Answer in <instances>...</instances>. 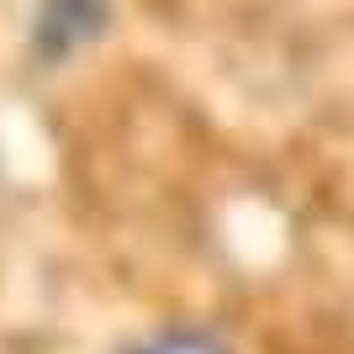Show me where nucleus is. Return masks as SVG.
Returning <instances> with one entry per match:
<instances>
[{
    "label": "nucleus",
    "mask_w": 354,
    "mask_h": 354,
    "mask_svg": "<svg viewBox=\"0 0 354 354\" xmlns=\"http://www.w3.org/2000/svg\"><path fill=\"white\" fill-rule=\"evenodd\" d=\"M122 354H233V349H227V339H217L212 328L175 323V328H153L148 339L127 344Z\"/></svg>",
    "instance_id": "nucleus-2"
},
{
    "label": "nucleus",
    "mask_w": 354,
    "mask_h": 354,
    "mask_svg": "<svg viewBox=\"0 0 354 354\" xmlns=\"http://www.w3.org/2000/svg\"><path fill=\"white\" fill-rule=\"evenodd\" d=\"M106 27V0H43L37 11V43L48 59H64Z\"/></svg>",
    "instance_id": "nucleus-1"
}]
</instances>
